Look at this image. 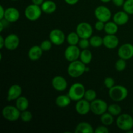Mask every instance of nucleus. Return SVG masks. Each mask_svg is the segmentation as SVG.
Instances as JSON below:
<instances>
[{
    "mask_svg": "<svg viewBox=\"0 0 133 133\" xmlns=\"http://www.w3.org/2000/svg\"><path fill=\"white\" fill-rule=\"evenodd\" d=\"M90 45L93 48H99L103 45V38L99 36H92L89 39Z\"/></svg>",
    "mask_w": 133,
    "mask_h": 133,
    "instance_id": "29",
    "label": "nucleus"
},
{
    "mask_svg": "<svg viewBox=\"0 0 133 133\" xmlns=\"http://www.w3.org/2000/svg\"><path fill=\"white\" fill-rule=\"evenodd\" d=\"M76 32L81 38L89 39L93 35V28L89 23L81 22L77 26Z\"/></svg>",
    "mask_w": 133,
    "mask_h": 133,
    "instance_id": "8",
    "label": "nucleus"
},
{
    "mask_svg": "<svg viewBox=\"0 0 133 133\" xmlns=\"http://www.w3.org/2000/svg\"><path fill=\"white\" fill-rule=\"evenodd\" d=\"M109 97L112 100L116 102L123 101L128 96V90L122 85H114L109 89Z\"/></svg>",
    "mask_w": 133,
    "mask_h": 133,
    "instance_id": "2",
    "label": "nucleus"
},
{
    "mask_svg": "<svg viewBox=\"0 0 133 133\" xmlns=\"http://www.w3.org/2000/svg\"><path fill=\"white\" fill-rule=\"evenodd\" d=\"M41 9L43 12L45 14H53L57 10V5L54 1L51 0H47L44 1L42 4Z\"/></svg>",
    "mask_w": 133,
    "mask_h": 133,
    "instance_id": "21",
    "label": "nucleus"
},
{
    "mask_svg": "<svg viewBox=\"0 0 133 133\" xmlns=\"http://www.w3.org/2000/svg\"><path fill=\"white\" fill-rule=\"evenodd\" d=\"M43 51L40 46L34 45L31 47L28 51V57L30 60L32 61H36L40 59L42 56Z\"/></svg>",
    "mask_w": 133,
    "mask_h": 133,
    "instance_id": "20",
    "label": "nucleus"
},
{
    "mask_svg": "<svg viewBox=\"0 0 133 133\" xmlns=\"http://www.w3.org/2000/svg\"><path fill=\"white\" fill-rule=\"evenodd\" d=\"M12 1H18V0H12Z\"/></svg>",
    "mask_w": 133,
    "mask_h": 133,
    "instance_id": "48",
    "label": "nucleus"
},
{
    "mask_svg": "<svg viewBox=\"0 0 133 133\" xmlns=\"http://www.w3.org/2000/svg\"><path fill=\"white\" fill-rule=\"evenodd\" d=\"M4 28V24L2 22H0V32H2Z\"/></svg>",
    "mask_w": 133,
    "mask_h": 133,
    "instance_id": "45",
    "label": "nucleus"
},
{
    "mask_svg": "<svg viewBox=\"0 0 133 133\" xmlns=\"http://www.w3.org/2000/svg\"><path fill=\"white\" fill-rule=\"evenodd\" d=\"M16 107L21 112L27 110L29 107V101L24 96H20L16 101Z\"/></svg>",
    "mask_w": 133,
    "mask_h": 133,
    "instance_id": "24",
    "label": "nucleus"
},
{
    "mask_svg": "<svg viewBox=\"0 0 133 133\" xmlns=\"http://www.w3.org/2000/svg\"><path fill=\"white\" fill-rule=\"evenodd\" d=\"M86 90L84 85L81 83H76L70 87L68 91V96L72 101H77L83 99Z\"/></svg>",
    "mask_w": 133,
    "mask_h": 133,
    "instance_id": "3",
    "label": "nucleus"
},
{
    "mask_svg": "<svg viewBox=\"0 0 133 133\" xmlns=\"http://www.w3.org/2000/svg\"><path fill=\"white\" fill-rule=\"evenodd\" d=\"M53 43L50 40H45L40 44V46L41 49H42L43 51H49L52 48Z\"/></svg>",
    "mask_w": 133,
    "mask_h": 133,
    "instance_id": "35",
    "label": "nucleus"
},
{
    "mask_svg": "<svg viewBox=\"0 0 133 133\" xmlns=\"http://www.w3.org/2000/svg\"><path fill=\"white\" fill-rule=\"evenodd\" d=\"M123 10L129 14H133V0H126L123 5Z\"/></svg>",
    "mask_w": 133,
    "mask_h": 133,
    "instance_id": "32",
    "label": "nucleus"
},
{
    "mask_svg": "<svg viewBox=\"0 0 133 133\" xmlns=\"http://www.w3.org/2000/svg\"><path fill=\"white\" fill-rule=\"evenodd\" d=\"M3 117L9 122H15L20 118L21 111L16 107L7 105L2 110Z\"/></svg>",
    "mask_w": 133,
    "mask_h": 133,
    "instance_id": "5",
    "label": "nucleus"
},
{
    "mask_svg": "<svg viewBox=\"0 0 133 133\" xmlns=\"http://www.w3.org/2000/svg\"><path fill=\"white\" fill-rule=\"evenodd\" d=\"M103 45L108 49H114L119 45V39L115 35H107L103 38Z\"/></svg>",
    "mask_w": 133,
    "mask_h": 133,
    "instance_id": "18",
    "label": "nucleus"
},
{
    "mask_svg": "<svg viewBox=\"0 0 133 133\" xmlns=\"http://www.w3.org/2000/svg\"><path fill=\"white\" fill-rule=\"evenodd\" d=\"M78 45H79V48H81L82 49H87L90 45V40L87 38H81Z\"/></svg>",
    "mask_w": 133,
    "mask_h": 133,
    "instance_id": "36",
    "label": "nucleus"
},
{
    "mask_svg": "<svg viewBox=\"0 0 133 133\" xmlns=\"http://www.w3.org/2000/svg\"><path fill=\"white\" fill-rule=\"evenodd\" d=\"M22 87L19 84H13L9 88L6 99L9 101L16 100L22 95Z\"/></svg>",
    "mask_w": 133,
    "mask_h": 133,
    "instance_id": "17",
    "label": "nucleus"
},
{
    "mask_svg": "<svg viewBox=\"0 0 133 133\" xmlns=\"http://www.w3.org/2000/svg\"><path fill=\"white\" fill-rule=\"evenodd\" d=\"M94 14L97 20L106 22H109L111 18L112 13L110 9L105 6H99L95 9Z\"/></svg>",
    "mask_w": 133,
    "mask_h": 133,
    "instance_id": "9",
    "label": "nucleus"
},
{
    "mask_svg": "<svg viewBox=\"0 0 133 133\" xmlns=\"http://www.w3.org/2000/svg\"><path fill=\"white\" fill-rule=\"evenodd\" d=\"M90 109L93 114L101 116L107 111L108 105L104 100L101 99H96L90 102Z\"/></svg>",
    "mask_w": 133,
    "mask_h": 133,
    "instance_id": "7",
    "label": "nucleus"
},
{
    "mask_svg": "<svg viewBox=\"0 0 133 133\" xmlns=\"http://www.w3.org/2000/svg\"><path fill=\"white\" fill-rule=\"evenodd\" d=\"M105 22H102V21L97 20V22H96V23H95V29H96L97 31H103V30H104V29H105Z\"/></svg>",
    "mask_w": 133,
    "mask_h": 133,
    "instance_id": "38",
    "label": "nucleus"
},
{
    "mask_svg": "<svg viewBox=\"0 0 133 133\" xmlns=\"http://www.w3.org/2000/svg\"><path fill=\"white\" fill-rule=\"evenodd\" d=\"M116 125L122 131H130L133 128L132 117L128 114H119L116 119Z\"/></svg>",
    "mask_w": 133,
    "mask_h": 133,
    "instance_id": "4",
    "label": "nucleus"
},
{
    "mask_svg": "<svg viewBox=\"0 0 133 133\" xmlns=\"http://www.w3.org/2000/svg\"><path fill=\"white\" fill-rule=\"evenodd\" d=\"M75 110L80 115H86L91 111L90 103L85 99L79 100L75 105Z\"/></svg>",
    "mask_w": 133,
    "mask_h": 133,
    "instance_id": "14",
    "label": "nucleus"
},
{
    "mask_svg": "<svg viewBox=\"0 0 133 133\" xmlns=\"http://www.w3.org/2000/svg\"><path fill=\"white\" fill-rule=\"evenodd\" d=\"M65 2L70 5H74L78 3L79 0H64Z\"/></svg>",
    "mask_w": 133,
    "mask_h": 133,
    "instance_id": "42",
    "label": "nucleus"
},
{
    "mask_svg": "<svg viewBox=\"0 0 133 133\" xmlns=\"http://www.w3.org/2000/svg\"><path fill=\"white\" fill-rule=\"evenodd\" d=\"M96 97H97V94H96V91L92 89H89L86 90L84 98L87 101L92 102V101L96 99Z\"/></svg>",
    "mask_w": 133,
    "mask_h": 133,
    "instance_id": "31",
    "label": "nucleus"
},
{
    "mask_svg": "<svg viewBox=\"0 0 133 133\" xmlns=\"http://www.w3.org/2000/svg\"><path fill=\"white\" fill-rule=\"evenodd\" d=\"M118 25H117L115 22H107L105 23V32L108 35H115L118 31Z\"/></svg>",
    "mask_w": 133,
    "mask_h": 133,
    "instance_id": "25",
    "label": "nucleus"
},
{
    "mask_svg": "<svg viewBox=\"0 0 133 133\" xmlns=\"http://www.w3.org/2000/svg\"><path fill=\"white\" fill-rule=\"evenodd\" d=\"M5 47V38L2 36H0V48L3 49Z\"/></svg>",
    "mask_w": 133,
    "mask_h": 133,
    "instance_id": "44",
    "label": "nucleus"
},
{
    "mask_svg": "<svg viewBox=\"0 0 133 133\" xmlns=\"http://www.w3.org/2000/svg\"><path fill=\"white\" fill-rule=\"evenodd\" d=\"M118 55L119 58L125 61L131 59L133 57V45L129 43L122 45L118 49Z\"/></svg>",
    "mask_w": 133,
    "mask_h": 133,
    "instance_id": "12",
    "label": "nucleus"
},
{
    "mask_svg": "<svg viewBox=\"0 0 133 133\" xmlns=\"http://www.w3.org/2000/svg\"><path fill=\"white\" fill-rule=\"evenodd\" d=\"M86 67L87 66L85 64L81 61L77 60L73 62H70V64L68 67V74L71 77H79L86 72Z\"/></svg>",
    "mask_w": 133,
    "mask_h": 133,
    "instance_id": "1",
    "label": "nucleus"
},
{
    "mask_svg": "<svg viewBox=\"0 0 133 133\" xmlns=\"http://www.w3.org/2000/svg\"><path fill=\"white\" fill-rule=\"evenodd\" d=\"M114 116L112 115L109 112H105L101 115V122L103 123V125L106 126L111 125L114 123Z\"/></svg>",
    "mask_w": 133,
    "mask_h": 133,
    "instance_id": "28",
    "label": "nucleus"
},
{
    "mask_svg": "<svg viewBox=\"0 0 133 133\" xmlns=\"http://www.w3.org/2000/svg\"><path fill=\"white\" fill-rule=\"evenodd\" d=\"M89 70H90V68L88 67H86V70H85V71L86 72H88V71H89Z\"/></svg>",
    "mask_w": 133,
    "mask_h": 133,
    "instance_id": "47",
    "label": "nucleus"
},
{
    "mask_svg": "<svg viewBox=\"0 0 133 133\" xmlns=\"http://www.w3.org/2000/svg\"><path fill=\"white\" fill-rule=\"evenodd\" d=\"M109 132V130L108 129L106 125H104L97 127L94 131V132L96 133H108Z\"/></svg>",
    "mask_w": 133,
    "mask_h": 133,
    "instance_id": "39",
    "label": "nucleus"
},
{
    "mask_svg": "<svg viewBox=\"0 0 133 133\" xmlns=\"http://www.w3.org/2000/svg\"><path fill=\"white\" fill-rule=\"evenodd\" d=\"M80 49L77 45H70L66 48L64 51V57L69 62H73L78 60L80 57Z\"/></svg>",
    "mask_w": 133,
    "mask_h": 133,
    "instance_id": "10",
    "label": "nucleus"
},
{
    "mask_svg": "<svg viewBox=\"0 0 133 133\" xmlns=\"http://www.w3.org/2000/svg\"><path fill=\"white\" fill-rule=\"evenodd\" d=\"M19 17H20V14L19 10L16 8L9 7L5 9L4 19L10 23L17 22L19 19Z\"/></svg>",
    "mask_w": 133,
    "mask_h": 133,
    "instance_id": "16",
    "label": "nucleus"
},
{
    "mask_svg": "<svg viewBox=\"0 0 133 133\" xmlns=\"http://www.w3.org/2000/svg\"><path fill=\"white\" fill-rule=\"evenodd\" d=\"M51 84L54 89L59 92L64 91L68 87L67 81L65 78L60 75L53 77V79H52Z\"/></svg>",
    "mask_w": 133,
    "mask_h": 133,
    "instance_id": "15",
    "label": "nucleus"
},
{
    "mask_svg": "<svg viewBox=\"0 0 133 133\" xmlns=\"http://www.w3.org/2000/svg\"><path fill=\"white\" fill-rule=\"evenodd\" d=\"M20 118L23 122H29L32 119V114L29 110H24V111L21 112Z\"/></svg>",
    "mask_w": 133,
    "mask_h": 133,
    "instance_id": "34",
    "label": "nucleus"
},
{
    "mask_svg": "<svg viewBox=\"0 0 133 133\" xmlns=\"http://www.w3.org/2000/svg\"><path fill=\"white\" fill-rule=\"evenodd\" d=\"M0 19H3L5 18V9L3 7V6H0Z\"/></svg>",
    "mask_w": 133,
    "mask_h": 133,
    "instance_id": "41",
    "label": "nucleus"
},
{
    "mask_svg": "<svg viewBox=\"0 0 133 133\" xmlns=\"http://www.w3.org/2000/svg\"><path fill=\"white\" fill-rule=\"evenodd\" d=\"M101 1L103 3H108L109 2V1H112V0H101Z\"/></svg>",
    "mask_w": 133,
    "mask_h": 133,
    "instance_id": "46",
    "label": "nucleus"
},
{
    "mask_svg": "<svg viewBox=\"0 0 133 133\" xmlns=\"http://www.w3.org/2000/svg\"><path fill=\"white\" fill-rule=\"evenodd\" d=\"M127 66V63H126L125 60L123 58H119L116 62L115 64V68L118 71H123Z\"/></svg>",
    "mask_w": 133,
    "mask_h": 133,
    "instance_id": "33",
    "label": "nucleus"
},
{
    "mask_svg": "<svg viewBox=\"0 0 133 133\" xmlns=\"http://www.w3.org/2000/svg\"><path fill=\"white\" fill-rule=\"evenodd\" d=\"M94 132L92 126L87 122H81L76 126L75 132L76 133H92Z\"/></svg>",
    "mask_w": 133,
    "mask_h": 133,
    "instance_id": "22",
    "label": "nucleus"
},
{
    "mask_svg": "<svg viewBox=\"0 0 133 133\" xmlns=\"http://www.w3.org/2000/svg\"><path fill=\"white\" fill-rule=\"evenodd\" d=\"M107 112L113 116H119L122 112V108L118 104H111L108 106Z\"/></svg>",
    "mask_w": 133,
    "mask_h": 133,
    "instance_id": "30",
    "label": "nucleus"
},
{
    "mask_svg": "<svg viewBox=\"0 0 133 133\" xmlns=\"http://www.w3.org/2000/svg\"><path fill=\"white\" fill-rule=\"evenodd\" d=\"M114 84H115L114 79L112 77H107L104 80V84L109 89H110L111 88H112L114 86Z\"/></svg>",
    "mask_w": 133,
    "mask_h": 133,
    "instance_id": "37",
    "label": "nucleus"
},
{
    "mask_svg": "<svg viewBox=\"0 0 133 133\" xmlns=\"http://www.w3.org/2000/svg\"><path fill=\"white\" fill-rule=\"evenodd\" d=\"M129 14L125 11H119L115 13L113 16V21L119 26L123 25L128 22Z\"/></svg>",
    "mask_w": 133,
    "mask_h": 133,
    "instance_id": "19",
    "label": "nucleus"
},
{
    "mask_svg": "<svg viewBox=\"0 0 133 133\" xmlns=\"http://www.w3.org/2000/svg\"><path fill=\"white\" fill-rule=\"evenodd\" d=\"M81 38L77 33V32H71L66 37V40L68 43L69 45H77L79 44V42Z\"/></svg>",
    "mask_w": 133,
    "mask_h": 133,
    "instance_id": "27",
    "label": "nucleus"
},
{
    "mask_svg": "<svg viewBox=\"0 0 133 133\" xmlns=\"http://www.w3.org/2000/svg\"><path fill=\"white\" fill-rule=\"evenodd\" d=\"M113 4L116 6H123L125 3V0H112Z\"/></svg>",
    "mask_w": 133,
    "mask_h": 133,
    "instance_id": "40",
    "label": "nucleus"
},
{
    "mask_svg": "<svg viewBox=\"0 0 133 133\" xmlns=\"http://www.w3.org/2000/svg\"><path fill=\"white\" fill-rule=\"evenodd\" d=\"M41 6L32 3L26 7L24 14L26 18L31 22H35L42 15Z\"/></svg>",
    "mask_w": 133,
    "mask_h": 133,
    "instance_id": "6",
    "label": "nucleus"
},
{
    "mask_svg": "<svg viewBox=\"0 0 133 133\" xmlns=\"http://www.w3.org/2000/svg\"><path fill=\"white\" fill-rule=\"evenodd\" d=\"M79 58H80V61H82L84 64H85L86 65L90 63L92 60V52L87 49H83V51H81Z\"/></svg>",
    "mask_w": 133,
    "mask_h": 133,
    "instance_id": "26",
    "label": "nucleus"
},
{
    "mask_svg": "<svg viewBox=\"0 0 133 133\" xmlns=\"http://www.w3.org/2000/svg\"><path fill=\"white\" fill-rule=\"evenodd\" d=\"M132 112H133V109H132Z\"/></svg>",
    "mask_w": 133,
    "mask_h": 133,
    "instance_id": "49",
    "label": "nucleus"
},
{
    "mask_svg": "<svg viewBox=\"0 0 133 133\" xmlns=\"http://www.w3.org/2000/svg\"><path fill=\"white\" fill-rule=\"evenodd\" d=\"M49 38L52 43L56 45H62L66 40V36L64 32L58 29L52 30L49 33Z\"/></svg>",
    "mask_w": 133,
    "mask_h": 133,
    "instance_id": "11",
    "label": "nucleus"
},
{
    "mask_svg": "<svg viewBox=\"0 0 133 133\" xmlns=\"http://www.w3.org/2000/svg\"><path fill=\"white\" fill-rule=\"evenodd\" d=\"M44 0H32V3L35 5H38V6H41L42 4L44 3Z\"/></svg>",
    "mask_w": 133,
    "mask_h": 133,
    "instance_id": "43",
    "label": "nucleus"
},
{
    "mask_svg": "<svg viewBox=\"0 0 133 133\" xmlns=\"http://www.w3.org/2000/svg\"><path fill=\"white\" fill-rule=\"evenodd\" d=\"M19 38L15 34H10L5 38V47L8 50L13 51L18 48Z\"/></svg>",
    "mask_w": 133,
    "mask_h": 133,
    "instance_id": "13",
    "label": "nucleus"
},
{
    "mask_svg": "<svg viewBox=\"0 0 133 133\" xmlns=\"http://www.w3.org/2000/svg\"><path fill=\"white\" fill-rule=\"evenodd\" d=\"M72 100L68 95H60L56 98L55 103L58 107L64 108L68 106Z\"/></svg>",
    "mask_w": 133,
    "mask_h": 133,
    "instance_id": "23",
    "label": "nucleus"
}]
</instances>
